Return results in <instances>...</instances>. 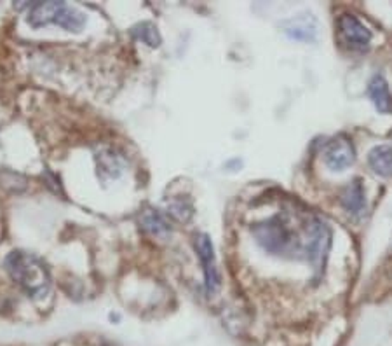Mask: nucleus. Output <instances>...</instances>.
I'll list each match as a JSON object with an SVG mask.
<instances>
[{
	"mask_svg": "<svg viewBox=\"0 0 392 346\" xmlns=\"http://www.w3.org/2000/svg\"><path fill=\"white\" fill-rule=\"evenodd\" d=\"M340 39L354 51L368 49L371 42V32L354 15H342L339 18Z\"/></svg>",
	"mask_w": 392,
	"mask_h": 346,
	"instance_id": "4",
	"label": "nucleus"
},
{
	"mask_svg": "<svg viewBox=\"0 0 392 346\" xmlns=\"http://www.w3.org/2000/svg\"><path fill=\"white\" fill-rule=\"evenodd\" d=\"M6 267L12 280L32 297H44L49 293L51 277L40 259L28 252H11L6 259Z\"/></svg>",
	"mask_w": 392,
	"mask_h": 346,
	"instance_id": "2",
	"label": "nucleus"
},
{
	"mask_svg": "<svg viewBox=\"0 0 392 346\" xmlns=\"http://www.w3.org/2000/svg\"><path fill=\"white\" fill-rule=\"evenodd\" d=\"M196 250L204 266V280H206L207 294L216 293V288L220 287V277H218L216 261H214L213 243L206 235H199L196 238Z\"/></svg>",
	"mask_w": 392,
	"mask_h": 346,
	"instance_id": "6",
	"label": "nucleus"
},
{
	"mask_svg": "<svg viewBox=\"0 0 392 346\" xmlns=\"http://www.w3.org/2000/svg\"><path fill=\"white\" fill-rule=\"evenodd\" d=\"M258 245L272 256L305 261L314 270H321L332 247V229L309 210H281L253 226Z\"/></svg>",
	"mask_w": 392,
	"mask_h": 346,
	"instance_id": "1",
	"label": "nucleus"
},
{
	"mask_svg": "<svg viewBox=\"0 0 392 346\" xmlns=\"http://www.w3.org/2000/svg\"><path fill=\"white\" fill-rule=\"evenodd\" d=\"M323 158H325L326 166L330 170H333V172H343L349 166H352L354 159H356V151H354V145L349 138L336 137L326 145Z\"/></svg>",
	"mask_w": 392,
	"mask_h": 346,
	"instance_id": "5",
	"label": "nucleus"
},
{
	"mask_svg": "<svg viewBox=\"0 0 392 346\" xmlns=\"http://www.w3.org/2000/svg\"><path fill=\"white\" fill-rule=\"evenodd\" d=\"M284 28V32L288 33L291 39L314 40L316 39V33H318V23H316V19L310 15H303L286 22Z\"/></svg>",
	"mask_w": 392,
	"mask_h": 346,
	"instance_id": "7",
	"label": "nucleus"
},
{
	"mask_svg": "<svg viewBox=\"0 0 392 346\" xmlns=\"http://www.w3.org/2000/svg\"><path fill=\"white\" fill-rule=\"evenodd\" d=\"M342 205L350 215H364V212H366V199H364L363 186H361L359 181H354L352 184L347 186V189L342 195Z\"/></svg>",
	"mask_w": 392,
	"mask_h": 346,
	"instance_id": "9",
	"label": "nucleus"
},
{
	"mask_svg": "<svg viewBox=\"0 0 392 346\" xmlns=\"http://www.w3.org/2000/svg\"><path fill=\"white\" fill-rule=\"evenodd\" d=\"M28 23L35 28L44 25H58L65 30L78 32L86 23V18L83 13L65 2H37L30 6Z\"/></svg>",
	"mask_w": 392,
	"mask_h": 346,
	"instance_id": "3",
	"label": "nucleus"
},
{
	"mask_svg": "<svg viewBox=\"0 0 392 346\" xmlns=\"http://www.w3.org/2000/svg\"><path fill=\"white\" fill-rule=\"evenodd\" d=\"M368 161L375 173L384 175V177H392V147L378 145V147L371 149V152L368 154Z\"/></svg>",
	"mask_w": 392,
	"mask_h": 346,
	"instance_id": "10",
	"label": "nucleus"
},
{
	"mask_svg": "<svg viewBox=\"0 0 392 346\" xmlns=\"http://www.w3.org/2000/svg\"><path fill=\"white\" fill-rule=\"evenodd\" d=\"M368 93H370L371 100H373L375 107L378 112H392V94L389 91L387 81L382 76L371 77L370 84H368Z\"/></svg>",
	"mask_w": 392,
	"mask_h": 346,
	"instance_id": "8",
	"label": "nucleus"
}]
</instances>
